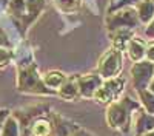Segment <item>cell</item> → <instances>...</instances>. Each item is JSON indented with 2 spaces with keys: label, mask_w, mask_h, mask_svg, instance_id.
I'll list each match as a JSON object with an SVG mask.
<instances>
[{
  "label": "cell",
  "mask_w": 154,
  "mask_h": 136,
  "mask_svg": "<svg viewBox=\"0 0 154 136\" xmlns=\"http://www.w3.org/2000/svg\"><path fill=\"white\" fill-rule=\"evenodd\" d=\"M140 107V104L130 96L119 97L108 105L106 108V122L108 125L117 131L128 133L133 125V118L136 110Z\"/></svg>",
  "instance_id": "1"
},
{
  "label": "cell",
  "mask_w": 154,
  "mask_h": 136,
  "mask_svg": "<svg viewBox=\"0 0 154 136\" xmlns=\"http://www.w3.org/2000/svg\"><path fill=\"white\" fill-rule=\"evenodd\" d=\"M17 88L22 93H31V94H51L53 93V90L45 85L43 77H40L37 67L34 64H28V65L19 68Z\"/></svg>",
  "instance_id": "2"
},
{
  "label": "cell",
  "mask_w": 154,
  "mask_h": 136,
  "mask_svg": "<svg viewBox=\"0 0 154 136\" xmlns=\"http://www.w3.org/2000/svg\"><path fill=\"white\" fill-rule=\"evenodd\" d=\"M125 85H126V81L123 77H119V76L105 79L102 82V85L96 90L93 99L100 104H111L122 96V93L125 90Z\"/></svg>",
  "instance_id": "3"
},
{
  "label": "cell",
  "mask_w": 154,
  "mask_h": 136,
  "mask_svg": "<svg viewBox=\"0 0 154 136\" xmlns=\"http://www.w3.org/2000/svg\"><path fill=\"white\" fill-rule=\"evenodd\" d=\"M97 71L103 79L119 76V73L122 71V51L120 49H117L116 46L108 49L99 60Z\"/></svg>",
  "instance_id": "4"
},
{
  "label": "cell",
  "mask_w": 154,
  "mask_h": 136,
  "mask_svg": "<svg viewBox=\"0 0 154 136\" xmlns=\"http://www.w3.org/2000/svg\"><path fill=\"white\" fill-rule=\"evenodd\" d=\"M131 76H133V84L137 91L148 88V84L151 82L154 76V64L152 62H136L131 68Z\"/></svg>",
  "instance_id": "5"
},
{
  "label": "cell",
  "mask_w": 154,
  "mask_h": 136,
  "mask_svg": "<svg viewBox=\"0 0 154 136\" xmlns=\"http://www.w3.org/2000/svg\"><path fill=\"white\" fill-rule=\"evenodd\" d=\"M137 25V12L136 9L126 8L117 14H112L108 19V28L117 30V28H133Z\"/></svg>",
  "instance_id": "6"
},
{
  "label": "cell",
  "mask_w": 154,
  "mask_h": 136,
  "mask_svg": "<svg viewBox=\"0 0 154 136\" xmlns=\"http://www.w3.org/2000/svg\"><path fill=\"white\" fill-rule=\"evenodd\" d=\"M136 111L137 113H134V118H133L136 136H142V134L154 130V115L148 113L146 110H142L140 107Z\"/></svg>",
  "instance_id": "7"
},
{
  "label": "cell",
  "mask_w": 154,
  "mask_h": 136,
  "mask_svg": "<svg viewBox=\"0 0 154 136\" xmlns=\"http://www.w3.org/2000/svg\"><path fill=\"white\" fill-rule=\"evenodd\" d=\"M79 81V88H80V97H93L96 90L102 85L103 77L100 74H83V76H77Z\"/></svg>",
  "instance_id": "8"
},
{
  "label": "cell",
  "mask_w": 154,
  "mask_h": 136,
  "mask_svg": "<svg viewBox=\"0 0 154 136\" xmlns=\"http://www.w3.org/2000/svg\"><path fill=\"white\" fill-rule=\"evenodd\" d=\"M59 96L66 99V101H72V99L80 97V88H79V81L77 77H66L63 85L59 88Z\"/></svg>",
  "instance_id": "9"
},
{
  "label": "cell",
  "mask_w": 154,
  "mask_h": 136,
  "mask_svg": "<svg viewBox=\"0 0 154 136\" xmlns=\"http://www.w3.org/2000/svg\"><path fill=\"white\" fill-rule=\"evenodd\" d=\"M145 48H146V45L136 37V39H131L126 43V53L133 62H140L142 57L145 56Z\"/></svg>",
  "instance_id": "10"
},
{
  "label": "cell",
  "mask_w": 154,
  "mask_h": 136,
  "mask_svg": "<svg viewBox=\"0 0 154 136\" xmlns=\"http://www.w3.org/2000/svg\"><path fill=\"white\" fill-rule=\"evenodd\" d=\"M66 74L62 73V71H57V70H51L48 71L45 76H43V82L48 88H53V90H57L63 85V82L66 81Z\"/></svg>",
  "instance_id": "11"
},
{
  "label": "cell",
  "mask_w": 154,
  "mask_h": 136,
  "mask_svg": "<svg viewBox=\"0 0 154 136\" xmlns=\"http://www.w3.org/2000/svg\"><path fill=\"white\" fill-rule=\"evenodd\" d=\"M0 136H20V122L14 115H9L5 119Z\"/></svg>",
  "instance_id": "12"
},
{
  "label": "cell",
  "mask_w": 154,
  "mask_h": 136,
  "mask_svg": "<svg viewBox=\"0 0 154 136\" xmlns=\"http://www.w3.org/2000/svg\"><path fill=\"white\" fill-rule=\"evenodd\" d=\"M131 39H133V33H131V31H128L126 28H119V31L114 34L112 43H114L116 48L122 51V49L126 46V43L130 42Z\"/></svg>",
  "instance_id": "13"
},
{
  "label": "cell",
  "mask_w": 154,
  "mask_h": 136,
  "mask_svg": "<svg viewBox=\"0 0 154 136\" xmlns=\"http://www.w3.org/2000/svg\"><path fill=\"white\" fill-rule=\"evenodd\" d=\"M137 16L142 22H149L152 17H154V3L151 0H143L142 3L139 5V9H137Z\"/></svg>",
  "instance_id": "14"
},
{
  "label": "cell",
  "mask_w": 154,
  "mask_h": 136,
  "mask_svg": "<svg viewBox=\"0 0 154 136\" xmlns=\"http://www.w3.org/2000/svg\"><path fill=\"white\" fill-rule=\"evenodd\" d=\"M137 93H139V99H140V102H142L143 108L148 111V113L154 115V93L148 88H143V90H140Z\"/></svg>",
  "instance_id": "15"
},
{
  "label": "cell",
  "mask_w": 154,
  "mask_h": 136,
  "mask_svg": "<svg viewBox=\"0 0 154 136\" xmlns=\"http://www.w3.org/2000/svg\"><path fill=\"white\" fill-rule=\"evenodd\" d=\"M26 5H28V12H29V20H32L42 11L43 0H26Z\"/></svg>",
  "instance_id": "16"
},
{
  "label": "cell",
  "mask_w": 154,
  "mask_h": 136,
  "mask_svg": "<svg viewBox=\"0 0 154 136\" xmlns=\"http://www.w3.org/2000/svg\"><path fill=\"white\" fill-rule=\"evenodd\" d=\"M56 3L63 11H74V9L79 8L80 0H56Z\"/></svg>",
  "instance_id": "17"
},
{
  "label": "cell",
  "mask_w": 154,
  "mask_h": 136,
  "mask_svg": "<svg viewBox=\"0 0 154 136\" xmlns=\"http://www.w3.org/2000/svg\"><path fill=\"white\" fill-rule=\"evenodd\" d=\"M11 57H12V53H11V51L0 48V68H5V67L9 64Z\"/></svg>",
  "instance_id": "18"
},
{
  "label": "cell",
  "mask_w": 154,
  "mask_h": 136,
  "mask_svg": "<svg viewBox=\"0 0 154 136\" xmlns=\"http://www.w3.org/2000/svg\"><path fill=\"white\" fill-rule=\"evenodd\" d=\"M145 57L152 62L154 64V40H151L149 43H146V48H145Z\"/></svg>",
  "instance_id": "19"
},
{
  "label": "cell",
  "mask_w": 154,
  "mask_h": 136,
  "mask_svg": "<svg viewBox=\"0 0 154 136\" xmlns=\"http://www.w3.org/2000/svg\"><path fill=\"white\" fill-rule=\"evenodd\" d=\"M69 136H96V134L85 128H74V131H71Z\"/></svg>",
  "instance_id": "20"
},
{
  "label": "cell",
  "mask_w": 154,
  "mask_h": 136,
  "mask_svg": "<svg viewBox=\"0 0 154 136\" xmlns=\"http://www.w3.org/2000/svg\"><path fill=\"white\" fill-rule=\"evenodd\" d=\"M9 116V111L8 110H5V108H2L0 110V133H2V127H3V122H5V119Z\"/></svg>",
  "instance_id": "21"
},
{
  "label": "cell",
  "mask_w": 154,
  "mask_h": 136,
  "mask_svg": "<svg viewBox=\"0 0 154 136\" xmlns=\"http://www.w3.org/2000/svg\"><path fill=\"white\" fill-rule=\"evenodd\" d=\"M146 36H149V37H154V20H152V23L149 25V27L146 28Z\"/></svg>",
  "instance_id": "22"
},
{
  "label": "cell",
  "mask_w": 154,
  "mask_h": 136,
  "mask_svg": "<svg viewBox=\"0 0 154 136\" xmlns=\"http://www.w3.org/2000/svg\"><path fill=\"white\" fill-rule=\"evenodd\" d=\"M149 90H151V91L154 93V79H152V81L149 82Z\"/></svg>",
  "instance_id": "23"
},
{
  "label": "cell",
  "mask_w": 154,
  "mask_h": 136,
  "mask_svg": "<svg viewBox=\"0 0 154 136\" xmlns=\"http://www.w3.org/2000/svg\"><path fill=\"white\" fill-rule=\"evenodd\" d=\"M142 136H154V130H151V131H148V133H145Z\"/></svg>",
  "instance_id": "24"
},
{
  "label": "cell",
  "mask_w": 154,
  "mask_h": 136,
  "mask_svg": "<svg viewBox=\"0 0 154 136\" xmlns=\"http://www.w3.org/2000/svg\"><path fill=\"white\" fill-rule=\"evenodd\" d=\"M152 2H154V0H152Z\"/></svg>",
  "instance_id": "25"
}]
</instances>
